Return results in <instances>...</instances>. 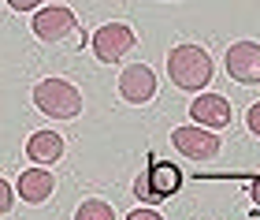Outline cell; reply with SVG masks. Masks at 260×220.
Instances as JSON below:
<instances>
[{
    "instance_id": "cell-11",
    "label": "cell",
    "mask_w": 260,
    "mask_h": 220,
    "mask_svg": "<svg viewBox=\"0 0 260 220\" xmlns=\"http://www.w3.org/2000/svg\"><path fill=\"white\" fill-rule=\"evenodd\" d=\"M26 157L34 160V168H49V164H56V160L63 157V138L56 134V131H38V134H30Z\"/></svg>"
},
{
    "instance_id": "cell-16",
    "label": "cell",
    "mask_w": 260,
    "mask_h": 220,
    "mask_svg": "<svg viewBox=\"0 0 260 220\" xmlns=\"http://www.w3.org/2000/svg\"><path fill=\"white\" fill-rule=\"evenodd\" d=\"M11 8H15V11H38V4H34V0H15Z\"/></svg>"
},
{
    "instance_id": "cell-12",
    "label": "cell",
    "mask_w": 260,
    "mask_h": 220,
    "mask_svg": "<svg viewBox=\"0 0 260 220\" xmlns=\"http://www.w3.org/2000/svg\"><path fill=\"white\" fill-rule=\"evenodd\" d=\"M75 220H115V209H112L108 202H101V198H86V202L78 205Z\"/></svg>"
},
{
    "instance_id": "cell-13",
    "label": "cell",
    "mask_w": 260,
    "mask_h": 220,
    "mask_svg": "<svg viewBox=\"0 0 260 220\" xmlns=\"http://www.w3.org/2000/svg\"><path fill=\"white\" fill-rule=\"evenodd\" d=\"M11 205H15V190H11L8 179H0V213H8Z\"/></svg>"
},
{
    "instance_id": "cell-17",
    "label": "cell",
    "mask_w": 260,
    "mask_h": 220,
    "mask_svg": "<svg viewBox=\"0 0 260 220\" xmlns=\"http://www.w3.org/2000/svg\"><path fill=\"white\" fill-rule=\"evenodd\" d=\"M249 194H253V202H256V209H260V176L249 183Z\"/></svg>"
},
{
    "instance_id": "cell-3",
    "label": "cell",
    "mask_w": 260,
    "mask_h": 220,
    "mask_svg": "<svg viewBox=\"0 0 260 220\" xmlns=\"http://www.w3.org/2000/svg\"><path fill=\"white\" fill-rule=\"evenodd\" d=\"M182 187V172L168 164V160H152L149 172H141L134 183V198L138 202H168L171 194H179Z\"/></svg>"
},
{
    "instance_id": "cell-5",
    "label": "cell",
    "mask_w": 260,
    "mask_h": 220,
    "mask_svg": "<svg viewBox=\"0 0 260 220\" xmlns=\"http://www.w3.org/2000/svg\"><path fill=\"white\" fill-rule=\"evenodd\" d=\"M227 75L242 86H260V45L234 41L227 49Z\"/></svg>"
},
{
    "instance_id": "cell-2",
    "label": "cell",
    "mask_w": 260,
    "mask_h": 220,
    "mask_svg": "<svg viewBox=\"0 0 260 220\" xmlns=\"http://www.w3.org/2000/svg\"><path fill=\"white\" fill-rule=\"evenodd\" d=\"M34 105H38V112L52 116V120H75L82 112V94L67 78H41L34 86Z\"/></svg>"
},
{
    "instance_id": "cell-1",
    "label": "cell",
    "mask_w": 260,
    "mask_h": 220,
    "mask_svg": "<svg viewBox=\"0 0 260 220\" xmlns=\"http://www.w3.org/2000/svg\"><path fill=\"white\" fill-rule=\"evenodd\" d=\"M212 75H216V64H212V56L201 49V45H175V49L168 52V78L179 90H190V94H197V90H205L212 82Z\"/></svg>"
},
{
    "instance_id": "cell-15",
    "label": "cell",
    "mask_w": 260,
    "mask_h": 220,
    "mask_svg": "<svg viewBox=\"0 0 260 220\" xmlns=\"http://www.w3.org/2000/svg\"><path fill=\"white\" fill-rule=\"evenodd\" d=\"M126 220H164V216H160L156 209H134V213H130Z\"/></svg>"
},
{
    "instance_id": "cell-6",
    "label": "cell",
    "mask_w": 260,
    "mask_h": 220,
    "mask_svg": "<svg viewBox=\"0 0 260 220\" xmlns=\"http://www.w3.org/2000/svg\"><path fill=\"white\" fill-rule=\"evenodd\" d=\"M75 26H78L75 11L63 8V4H45V8L34 11V34L41 41H63Z\"/></svg>"
},
{
    "instance_id": "cell-7",
    "label": "cell",
    "mask_w": 260,
    "mask_h": 220,
    "mask_svg": "<svg viewBox=\"0 0 260 220\" xmlns=\"http://www.w3.org/2000/svg\"><path fill=\"white\" fill-rule=\"evenodd\" d=\"M190 116H193V127H212V131H223V127H231V101L223 94H197L190 101Z\"/></svg>"
},
{
    "instance_id": "cell-4",
    "label": "cell",
    "mask_w": 260,
    "mask_h": 220,
    "mask_svg": "<svg viewBox=\"0 0 260 220\" xmlns=\"http://www.w3.org/2000/svg\"><path fill=\"white\" fill-rule=\"evenodd\" d=\"M89 45H93V52H97L101 64H115L138 45V34H134V26H126V22H104V26L93 30Z\"/></svg>"
},
{
    "instance_id": "cell-10",
    "label": "cell",
    "mask_w": 260,
    "mask_h": 220,
    "mask_svg": "<svg viewBox=\"0 0 260 220\" xmlns=\"http://www.w3.org/2000/svg\"><path fill=\"white\" fill-rule=\"evenodd\" d=\"M56 190V176L49 168H26L19 176V198L30 202V205H41L49 202V194Z\"/></svg>"
},
{
    "instance_id": "cell-14",
    "label": "cell",
    "mask_w": 260,
    "mask_h": 220,
    "mask_svg": "<svg viewBox=\"0 0 260 220\" xmlns=\"http://www.w3.org/2000/svg\"><path fill=\"white\" fill-rule=\"evenodd\" d=\"M245 127L260 138V101H256V105H249V112H245Z\"/></svg>"
},
{
    "instance_id": "cell-8",
    "label": "cell",
    "mask_w": 260,
    "mask_h": 220,
    "mask_svg": "<svg viewBox=\"0 0 260 220\" xmlns=\"http://www.w3.org/2000/svg\"><path fill=\"white\" fill-rule=\"evenodd\" d=\"M171 142L175 149H179L182 157H190V160H212L219 153V138L212 134V131H201V127H175L171 131Z\"/></svg>"
},
{
    "instance_id": "cell-9",
    "label": "cell",
    "mask_w": 260,
    "mask_h": 220,
    "mask_svg": "<svg viewBox=\"0 0 260 220\" xmlns=\"http://www.w3.org/2000/svg\"><path fill=\"white\" fill-rule=\"evenodd\" d=\"M156 71H152L149 64H130L126 71L119 75V94L123 101H130V105H145V101L156 97Z\"/></svg>"
}]
</instances>
